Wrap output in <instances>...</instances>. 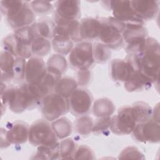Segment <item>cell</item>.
<instances>
[{
  "instance_id": "83f0119b",
  "label": "cell",
  "mask_w": 160,
  "mask_h": 160,
  "mask_svg": "<svg viewBox=\"0 0 160 160\" xmlns=\"http://www.w3.org/2000/svg\"><path fill=\"white\" fill-rule=\"evenodd\" d=\"M52 128L57 138L64 139L69 136L72 132V124L66 118H58L52 122Z\"/></svg>"
},
{
  "instance_id": "74e56055",
  "label": "cell",
  "mask_w": 160,
  "mask_h": 160,
  "mask_svg": "<svg viewBox=\"0 0 160 160\" xmlns=\"http://www.w3.org/2000/svg\"><path fill=\"white\" fill-rule=\"evenodd\" d=\"M111 118L110 117H105L101 118L94 125L92 129V131L94 132L103 131L106 130L108 127L110 126L111 122Z\"/></svg>"
},
{
  "instance_id": "7402d4cb",
  "label": "cell",
  "mask_w": 160,
  "mask_h": 160,
  "mask_svg": "<svg viewBox=\"0 0 160 160\" xmlns=\"http://www.w3.org/2000/svg\"><path fill=\"white\" fill-rule=\"evenodd\" d=\"M78 82L71 77L61 78L54 87L55 92L68 98L71 96L73 92L77 89Z\"/></svg>"
},
{
  "instance_id": "5bb4252c",
  "label": "cell",
  "mask_w": 160,
  "mask_h": 160,
  "mask_svg": "<svg viewBox=\"0 0 160 160\" xmlns=\"http://www.w3.org/2000/svg\"><path fill=\"white\" fill-rule=\"evenodd\" d=\"M79 4L78 1H57L54 19L78 20L81 14Z\"/></svg>"
},
{
  "instance_id": "8fae6325",
  "label": "cell",
  "mask_w": 160,
  "mask_h": 160,
  "mask_svg": "<svg viewBox=\"0 0 160 160\" xmlns=\"http://www.w3.org/2000/svg\"><path fill=\"white\" fill-rule=\"evenodd\" d=\"M92 102V96L88 90L76 89L70 96L69 109L74 116H82L89 112Z\"/></svg>"
},
{
  "instance_id": "f546056e",
  "label": "cell",
  "mask_w": 160,
  "mask_h": 160,
  "mask_svg": "<svg viewBox=\"0 0 160 160\" xmlns=\"http://www.w3.org/2000/svg\"><path fill=\"white\" fill-rule=\"evenodd\" d=\"M36 158L40 159H58L61 157L59 144L56 143L52 146H39Z\"/></svg>"
},
{
  "instance_id": "836d02e7",
  "label": "cell",
  "mask_w": 160,
  "mask_h": 160,
  "mask_svg": "<svg viewBox=\"0 0 160 160\" xmlns=\"http://www.w3.org/2000/svg\"><path fill=\"white\" fill-rule=\"evenodd\" d=\"M26 59L22 58H16L14 66V79L16 81H22L25 78Z\"/></svg>"
},
{
  "instance_id": "6da1fadb",
  "label": "cell",
  "mask_w": 160,
  "mask_h": 160,
  "mask_svg": "<svg viewBox=\"0 0 160 160\" xmlns=\"http://www.w3.org/2000/svg\"><path fill=\"white\" fill-rule=\"evenodd\" d=\"M128 60L152 82L158 80L159 71V44L154 38H146L139 51L129 54Z\"/></svg>"
},
{
  "instance_id": "7a4b0ae2",
  "label": "cell",
  "mask_w": 160,
  "mask_h": 160,
  "mask_svg": "<svg viewBox=\"0 0 160 160\" xmlns=\"http://www.w3.org/2000/svg\"><path fill=\"white\" fill-rule=\"evenodd\" d=\"M1 9L6 16L8 24L15 30L35 22V13L27 1H1Z\"/></svg>"
},
{
  "instance_id": "d590c367",
  "label": "cell",
  "mask_w": 160,
  "mask_h": 160,
  "mask_svg": "<svg viewBox=\"0 0 160 160\" xmlns=\"http://www.w3.org/2000/svg\"><path fill=\"white\" fill-rule=\"evenodd\" d=\"M73 158L75 159H94L92 150L86 145H81L77 147Z\"/></svg>"
},
{
  "instance_id": "ffe728a7",
  "label": "cell",
  "mask_w": 160,
  "mask_h": 160,
  "mask_svg": "<svg viewBox=\"0 0 160 160\" xmlns=\"http://www.w3.org/2000/svg\"><path fill=\"white\" fill-rule=\"evenodd\" d=\"M152 82L139 71H134L124 82V88L129 92H133L148 88Z\"/></svg>"
},
{
  "instance_id": "8992f818",
  "label": "cell",
  "mask_w": 160,
  "mask_h": 160,
  "mask_svg": "<svg viewBox=\"0 0 160 160\" xmlns=\"http://www.w3.org/2000/svg\"><path fill=\"white\" fill-rule=\"evenodd\" d=\"M28 140L33 146H52L58 142L52 126L44 120H38L31 124Z\"/></svg>"
},
{
  "instance_id": "44dd1931",
  "label": "cell",
  "mask_w": 160,
  "mask_h": 160,
  "mask_svg": "<svg viewBox=\"0 0 160 160\" xmlns=\"http://www.w3.org/2000/svg\"><path fill=\"white\" fill-rule=\"evenodd\" d=\"M14 56L6 51L1 53L0 66L1 70V79L5 81L11 80L14 78V66L15 62Z\"/></svg>"
},
{
  "instance_id": "484cf974",
  "label": "cell",
  "mask_w": 160,
  "mask_h": 160,
  "mask_svg": "<svg viewBox=\"0 0 160 160\" xmlns=\"http://www.w3.org/2000/svg\"><path fill=\"white\" fill-rule=\"evenodd\" d=\"M51 46V42L49 39L37 35L32 42V54L38 57L45 56L50 52Z\"/></svg>"
},
{
  "instance_id": "8d00e7d4",
  "label": "cell",
  "mask_w": 160,
  "mask_h": 160,
  "mask_svg": "<svg viewBox=\"0 0 160 160\" xmlns=\"http://www.w3.org/2000/svg\"><path fill=\"white\" fill-rule=\"evenodd\" d=\"M142 154L136 148L131 146L124 149L119 154V158L121 159H141Z\"/></svg>"
},
{
  "instance_id": "1f68e13d",
  "label": "cell",
  "mask_w": 160,
  "mask_h": 160,
  "mask_svg": "<svg viewBox=\"0 0 160 160\" xmlns=\"http://www.w3.org/2000/svg\"><path fill=\"white\" fill-rule=\"evenodd\" d=\"M93 121L91 118L84 116L79 118L74 123L76 131L81 135L89 134L93 128Z\"/></svg>"
},
{
  "instance_id": "d4e9b609",
  "label": "cell",
  "mask_w": 160,
  "mask_h": 160,
  "mask_svg": "<svg viewBox=\"0 0 160 160\" xmlns=\"http://www.w3.org/2000/svg\"><path fill=\"white\" fill-rule=\"evenodd\" d=\"M55 26V23L48 18H41L36 22L38 35L49 40L54 37Z\"/></svg>"
},
{
  "instance_id": "f1b7e54d",
  "label": "cell",
  "mask_w": 160,
  "mask_h": 160,
  "mask_svg": "<svg viewBox=\"0 0 160 160\" xmlns=\"http://www.w3.org/2000/svg\"><path fill=\"white\" fill-rule=\"evenodd\" d=\"M138 123L146 121L152 118L151 108L144 102H136L132 106Z\"/></svg>"
},
{
  "instance_id": "ba28073f",
  "label": "cell",
  "mask_w": 160,
  "mask_h": 160,
  "mask_svg": "<svg viewBox=\"0 0 160 160\" xmlns=\"http://www.w3.org/2000/svg\"><path fill=\"white\" fill-rule=\"evenodd\" d=\"M109 2L114 18L123 24L126 28L144 25V21L138 18L133 11L130 1H111Z\"/></svg>"
},
{
  "instance_id": "30bf717a",
  "label": "cell",
  "mask_w": 160,
  "mask_h": 160,
  "mask_svg": "<svg viewBox=\"0 0 160 160\" xmlns=\"http://www.w3.org/2000/svg\"><path fill=\"white\" fill-rule=\"evenodd\" d=\"M134 138L139 142L156 143L159 142V122L152 118L149 120L138 123L133 131Z\"/></svg>"
},
{
  "instance_id": "2e32d148",
  "label": "cell",
  "mask_w": 160,
  "mask_h": 160,
  "mask_svg": "<svg viewBox=\"0 0 160 160\" xmlns=\"http://www.w3.org/2000/svg\"><path fill=\"white\" fill-rule=\"evenodd\" d=\"M47 68L41 57L32 56L26 62L25 79L29 84L38 82L46 72Z\"/></svg>"
},
{
  "instance_id": "9a60e30c",
  "label": "cell",
  "mask_w": 160,
  "mask_h": 160,
  "mask_svg": "<svg viewBox=\"0 0 160 160\" xmlns=\"http://www.w3.org/2000/svg\"><path fill=\"white\" fill-rule=\"evenodd\" d=\"M131 6L135 14L142 21L156 18L159 9V1L150 0L130 1Z\"/></svg>"
},
{
  "instance_id": "cb8c5ba5",
  "label": "cell",
  "mask_w": 160,
  "mask_h": 160,
  "mask_svg": "<svg viewBox=\"0 0 160 160\" xmlns=\"http://www.w3.org/2000/svg\"><path fill=\"white\" fill-rule=\"evenodd\" d=\"M114 104L107 98L97 99L93 106V113L99 118L109 117L114 112Z\"/></svg>"
},
{
  "instance_id": "d6986e66",
  "label": "cell",
  "mask_w": 160,
  "mask_h": 160,
  "mask_svg": "<svg viewBox=\"0 0 160 160\" xmlns=\"http://www.w3.org/2000/svg\"><path fill=\"white\" fill-rule=\"evenodd\" d=\"M101 22L99 18H84L79 22V40H91L98 38L100 31Z\"/></svg>"
},
{
  "instance_id": "277c9868",
  "label": "cell",
  "mask_w": 160,
  "mask_h": 160,
  "mask_svg": "<svg viewBox=\"0 0 160 160\" xmlns=\"http://www.w3.org/2000/svg\"><path fill=\"white\" fill-rule=\"evenodd\" d=\"M101 22L98 39L100 42L110 49H116L123 44L122 32L125 26L114 17L99 18Z\"/></svg>"
},
{
  "instance_id": "7c38bea8",
  "label": "cell",
  "mask_w": 160,
  "mask_h": 160,
  "mask_svg": "<svg viewBox=\"0 0 160 160\" xmlns=\"http://www.w3.org/2000/svg\"><path fill=\"white\" fill-rule=\"evenodd\" d=\"M147 35L148 31L144 26L125 28L122 36L123 40L128 44L126 48L127 52L130 53V54L138 53L147 38Z\"/></svg>"
},
{
  "instance_id": "4fadbf2b",
  "label": "cell",
  "mask_w": 160,
  "mask_h": 160,
  "mask_svg": "<svg viewBox=\"0 0 160 160\" xmlns=\"http://www.w3.org/2000/svg\"><path fill=\"white\" fill-rule=\"evenodd\" d=\"M59 75L51 72L47 70L44 75L36 83L29 84L31 89L36 95L39 101L49 95L51 91L54 89L57 82L61 79Z\"/></svg>"
},
{
  "instance_id": "9c48e42d",
  "label": "cell",
  "mask_w": 160,
  "mask_h": 160,
  "mask_svg": "<svg viewBox=\"0 0 160 160\" xmlns=\"http://www.w3.org/2000/svg\"><path fill=\"white\" fill-rule=\"evenodd\" d=\"M69 61L72 68L78 70L88 69L94 61L92 43L88 41L78 43L70 52Z\"/></svg>"
},
{
  "instance_id": "d6a6232c",
  "label": "cell",
  "mask_w": 160,
  "mask_h": 160,
  "mask_svg": "<svg viewBox=\"0 0 160 160\" xmlns=\"http://www.w3.org/2000/svg\"><path fill=\"white\" fill-rule=\"evenodd\" d=\"M76 149V144L72 139H65L59 144L60 156L62 158H73Z\"/></svg>"
},
{
  "instance_id": "e575fe53",
  "label": "cell",
  "mask_w": 160,
  "mask_h": 160,
  "mask_svg": "<svg viewBox=\"0 0 160 160\" xmlns=\"http://www.w3.org/2000/svg\"><path fill=\"white\" fill-rule=\"evenodd\" d=\"M31 7L34 13L38 14H46L52 9V5L48 1H34L31 2Z\"/></svg>"
},
{
  "instance_id": "52a82bcc",
  "label": "cell",
  "mask_w": 160,
  "mask_h": 160,
  "mask_svg": "<svg viewBox=\"0 0 160 160\" xmlns=\"http://www.w3.org/2000/svg\"><path fill=\"white\" fill-rule=\"evenodd\" d=\"M138 124L132 106H126L119 109L116 115L111 119V131L118 135H127L131 133Z\"/></svg>"
},
{
  "instance_id": "5b68a950",
  "label": "cell",
  "mask_w": 160,
  "mask_h": 160,
  "mask_svg": "<svg viewBox=\"0 0 160 160\" xmlns=\"http://www.w3.org/2000/svg\"><path fill=\"white\" fill-rule=\"evenodd\" d=\"M42 102L41 112L48 121H54L66 114L69 110V100L58 93L49 94Z\"/></svg>"
},
{
  "instance_id": "4316f807",
  "label": "cell",
  "mask_w": 160,
  "mask_h": 160,
  "mask_svg": "<svg viewBox=\"0 0 160 160\" xmlns=\"http://www.w3.org/2000/svg\"><path fill=\"white\" fill-rule=\"evenodd\" d=\"M52 46L54 51L61 55H65L71 51L73 48V41L68 37L54 36Z\"/></svg>"
},
{
  "instance_id": "4dcf8cb0",
  "label": "cell",
  "mask_w": 160,
  "mask_h": 160,
  "mask_svg": "<svg viewBox=\"0 0 160 160\" xmlns=\"http://www.w3.org/2000/svg\"><path fill=\"white\" fill-rule=\"evenodd\" d=\"M94 61L98 63L106 62L111 57L109 48L101 42H95L92 46Z\"/></svg>"
},
{
  "instance_id": "f35d334b",
  "label": "cell",
  "mask_w": 160,
  "mask_h": 160,
  "mask_svg": "<svg viewBox=\"0 0 160 160\" xmlns=\"http://www.w3.org/2000/svg\"><path fill=\"white\" fill-rule=\"evenodd\" d=\"M77 82L80 86L87 85L91 79V72L88 69L79 70L77 74Z\"/></svg>"
},
{
  "instance_id": "3957f363",
  "label": "cell",
  "mask_w": 160,
  "mask_h": 160,
  "mask_svg": "<svg viewBox=\"0 0 160 160\" xmlns=\"http://www.w3.org/2000/svg\"><path fill=\"white\" fill-rule=\"evenodd\" d=\"M1 102L14 112L20 113L34 108L39 102L29 84L11 88L1 92Z\"/></svg>"
},
{
  "instance_id": "603a6c76",
  "label": "cell",
  "mask_w": 160,
  "mask_h": 160,
  "mask_svg": "<svg viewBox=\"0 0 160 160\" xmlns=\"http://www.w3.org/2000/svg\"><path fill=\"white\" fill-rule=\"evenodd\" d=\"M46 68L48 71L61 76L68 69L67 61L61 54H52L48 59Z\"/></svg>"
},
{
  "instance_id": "ac0fdd59",
  "label": "cell",
  "mask_w": 160,
  "mask_h": 160,
  "mask_svg": "<svg viewBox=\"0 0 160 160\" xmlns=\"http://www.w3.org/2000/svg\"><path fill=\"white\" fill-rule=\"evenodd\" d=\"M111 76L114 81L125 82L132 74L134 69L131 62L127 59H116L111 63Z\"/></svg>"
},
{
  "instance_id": "e0dca14e",
  "label": "cell",
  "mask_w": 160,
  "mask_h": 160,
  "mask_svg": "<svg viewBox=\"0 0 160 160\" xmlns=\"http://www.w3.org/2000/svg\"><path fill=\"white\" fill-rule=\"evenodd\" d=\"M29 131L28 124L17 121L11 124L8 131L5 130V138L9 144H22L28 139Z\"/></svg>"
}]
</instances>
